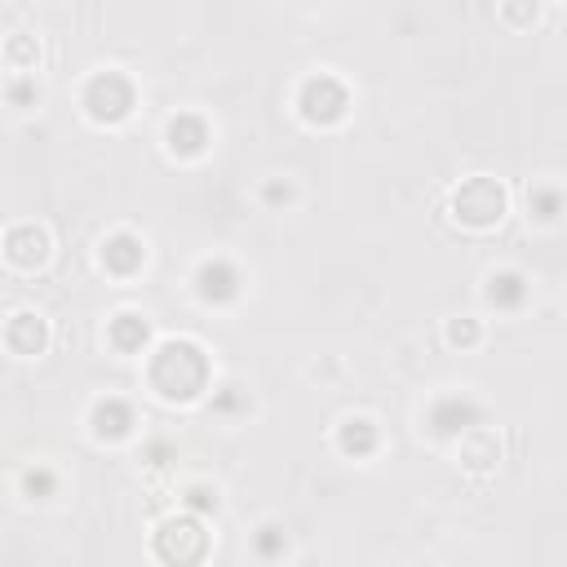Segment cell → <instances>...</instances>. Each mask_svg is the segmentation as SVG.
Segmentation results:
<instances>
[{
    "label": "cell",
    "mask_w": 567,
    "mask_h": 567,
    "mask_svg": "<svg viewBox=\"0 0 567 567\" xmlns=\"http://www.w3.org/2000/svg\"><path fill=\"white\" fill-rule=\"evenodd\" d=\"M146 385L164 399V403H199L213 385V363L204 354V346L186 341V337H168L151 350L146 359Z\"/></svg>",
    "instance_id": "6da1fadb"
},
{
    "label": "cell",
    "mask_w": 567,
    "mask_h": 567,
    "mask_svg": "<svg viewBox=\"0 0 567 567\" xmlns=\"http://www.w3.org/2000/svg\"><path fill=\"white\" fill-rule=\"evenodd\" d=\"M452 217L461 221V226H470V230H492V226H501L505 221V213H509V190L496 182V177H487V173H474V177H465L456 190H452Z\"/></svg>",
    "instance_id": "7a4b0ae2"
},
{
    "label": "cell",
    "mask_w": 567,
    "mask_h": 567,
    "mask_svg": "<svg viewBox=\"0 0 567 567\" xmlns=\"http://www.w3.org/2000/svg\"><path fill=\"white\" fill-rule=\"evenodd\" d=\"M80 106H84V115H89L93 124L115 128V124H124V120L133 115V106H137V84H133L124 71H97V75H89V84H84V93H80Z\"/></svg>",
    "instance_id": "3957f363"
},
{
    "label": "cell",
    "mask_w": 567,
    "mask_h": 567,
    "mask_svg": "<svg viewBox=\"0 0 567 567\" xmlns=\"http://www.w3.org/2000/svg\"><path fill=\"white\" fill-rule=\"evenodd\" d=\"M151 554L159 563H173V567H186V563H204L208 558V532H204V518L182 509L173 518H164L151 536Z\"/></svg>",
    "instance_id": "277c9868"
},
{
    "label": "cell",
    "mask_w": 567,
    "mask_h": 567,
    "mask_svg": "<svg viewBox=\"0 0 567 567\" xmlns=\"http://www.w3.org/2000/svg\"><path fill=\"white\" fill-rule=\"evenodd\" d=\"M350 106H354V97H350L346 80H337L332 71H319V75L301 80V89H297V115H301L310 128H332V124H341V120L350 115Z\"/></svg>",
    "instance_id": "5b68a950"
},
{
    "label": "cell",
    "mask_w": 567,
    "mask_h": 567,
    "mask_svg": "<svg viewBox=\"0 0 567 567\" xmlns=\"http://www.w3.org/2000/svg\"><path fill=\"white\" fill-rule=\"evenodd\" d=\"M0 252H4V261H9L13 270L35 275V270H44L49 257H53V235H49L44 226H35V221H18V226L4 230Z\"/></svg>",
    "instance_id": "8992f818"
},
{
    "label": "cell",
    "mask_w": 567,
    "mask_h": 567,
    "mask_svg": "<svg viewBox=\"0 0 567 567\" xmlns=\"http://www.w3.org/2000/svg\"><path fill=\"white\" fill-rule=\"evenodd\" d=\"M239 288H244V275H239L235 261H226V257H204V261L195 266V297H199L204 306H230V301L239 297Z\"/></svg>",
    "instance_id": "52a82bcc"
},
{
    "label": "cell",
    "mask_w": 567,
    "mask_h": 567,
    "mask_svg": "<svg viewBox=\"0 0 567 567\" xmlns=\"http://www.w3.org/2000/svg\"><path fill=\"white\" fill-rule=\"evenodd\" d=\"M483 421V408L470 399V394H439L434 403H430V412H425V425H430V434H439V439H461L465 430H474Z\"/></svg>",
    "instance_id": "ba28073f"
},
{
    "label": "cell",
    "mask_w": 567,
    "mask_h": 567,
    "mask_svg": "<svg viewBox=\"0 0 567 567\" xmlns=\"http://www.w3.org/2000/svg\"><path fill=\"white\" fill-rule=\"evenodd\" d=\"M137 430V408L120 394H102L93 408H89V434L97 443H124L128 434Z\"/></svg>",
    "instance_id": "9c48e42d"
},
{
    "label": "cell",
    "mask_w": 567,
    "mask_h": 567,
    "mask_svg": "<svg viewBox=\"0 0 567 567\" xmlns=\"http://www.w3.org/2000/svg\"><path fill=\"white\" fill-rule=\"evenodd\" d=\"M208 142H213V128H208V120L199 111H177V115L164 120V146H168V155L199 159L208 151Z\"/></svg>",
    "instance_id": "30bf717a"
},
{
    "label": "cell",
    "mask_w": 567,
    "mask_h": 567,
    "mask_svg": "<svg viewBox=\"0 0 567 567\" xmlns=\"http://www.w3.org/2000/svg\"><path fill=\"white\" fill-rule=\"evenodd\" d=\"M97 266H102L111 279H133V275L146 266V244H142V235H133V230H111V235L97 244Z\"/></svg>",
    "instance_id": "8fae6325"
},
{
    "label": "cell",
    "mask_w": 567,
    "mask_h": 567,
    "mask_svg": "<svg viewBox=\"0 0 567 567\" xmlns=\"http://www.w3.org/2000/svg\"><path fill=\"white\" fill-rule=\"evenodd\" d=\"M4 346L18 359H35L49 350V319L40 310H13L4 323Z\"/></svg>",
    "instance_id": "7c38bea8"
},
{
    "label": "cell",
    "mask_w": 567,
    "mask_h": 567,
    "mask_svg": "<svg viewBox=\"0 0 567 567\" xmlns=\"http://www.w3.org/2000/svg\"><path fill=\"white\" fill-rule=\"evenodd\" d=\"M381 447V430L372 416H346L337 425V452L350 456V461H368L372 452Z\"/></svg>",
    "instance_id": "4fadbf2b"
},
{
    "label": "cell",
    "mask_w": 567,
    "mask_h": 567,
    "mask_svg": "<svg viewBox=\"0 0 567 567\" xmlns=\"http://www.w3.org/2000/svg\"><path fill=\"white\" fill-rule=\"evenodd\" d=\"M527 275L523 270H492L487 275V284H483V301L492 306V310H523V301H527Z\"/></svg>",
    "instance_id": "5bb4252c"
},
{
    "label": "cell",
    "mask_w": 567,
    "mask_h": 567,
    "mask_svg": "<svg viewBox=\"0 0 567 567\" xmlns=\"http://www.w3.org/2000/svg\"><path fill=\"white\" fill-rule=\"evenodd\" d=\"M106 346L120 350V354H142L151 346V323L137 310H120L106 323Z\"/></svg>",
    "instance_id": "9a60e30c"
},
{
    "label": "cell",
    "mask_w": 567,
    "mask_h": 567,
    "mask_svg": "<svg viewBox=\"0 0 567 567\" xmlns=\"http://www.w3.org/2000/svg\"><path fill=\"white\" fill-rule=\"evenodd\" d=\"M496 461H501V439L492 430L474 425L461 434V465L470 474H487V470H496Z\"/></svg>",
    "instance_id": "2e32d148"
},
{
    "label": "cell",
    "mask_w": 567,
    "mask_h": 567,
    "mask_svg": "<svg viewBox=\"0 0 567 567\" xmlns=\"http://www.w3.org/2000/svg\"><path fill=\"white\" fill-rule=\"evenodd\" d=\"M527 213H532L540 226H554V221L563 217V190H558L554 182H536V186L527 190Z\"/></svg>",
    "instance_id": "e0dca14e"
},
{
    "label": "cell",
    "mask_w": 567,
    "mask_h": 567,
    "mask_svg": "<svg viewBox=\"0 0 567 567\" xmlns=\"http://www.w3.org/2000/svg\"><path fill=\"white\" fill-rule=\"evenodd\" d=\"M18 483H22V496H27V501H49V496H58V474H53L49 465H27Z\"/></svg>",
    "instance_id": "ac0fdd59"
},
{
    "label": "cell",
    "mask_w": 567,
    "mask_h": 567,
    "mask_svg": "<svg viewBox=\"0 0 567 567\" xmlns=\"http://www.w3.org/2000/svg\"><path fill=\"white\" fill-rule=\"evenodd\" d=\"M4 58H9L13 71H35V62H40V44H35V35H9Z\"/></svg>",
    "instance_id": "d6986e66"
},
{
    "label": "cell",
    "mask_w": 567,
    "mask_h": 567,
    "mask_svg": "<svg viewBox=\"0 0 567 567\" xmlns=\"http://www.w3.org/2000/svg\"><path fill=\"white\" fill-rule=\"evenodd\" d=\"M443 337H447L452 350H474V346L483 341V323H478V319H447Z\"/></svg>",
    "instance_id": "ffe728a7"
},
{
    "label": "cell",
    "mask_w": 567,
    "mask_h": 567,
    "mask_svg": "<svg viewBox=\"0 0 567 567\" xmlns=\"http://www.w3.org/2000/svg\"><path fill=\"white\" fill-rule=\"evenodd\" d=\"M182 509H190V514H199V518L217 514V487H208V483H190V487L182 492Z\"/></svg>",
    "instance_id": "44dd1931"
},
{
    "label": "cell",
    "mask_w": 567,
    "mask_h": 567,
    "mask_svg": "<svg viewBox=\"0 0 567 567\" xmlns=\"http://www.w3.org/2000/svg\"><path fill=\"white\" fill-rule=\"evenodd\" d=\"M4 97H9V106H22V111H27V106H35V102H40V84H35V80L22 71V75H18V80L4 89Z\"/></svg>",
    "instance_id": "7402d4cb"
},
{
    "label": "cell",
    "mask_w": 567,
    "mask_h": 567,
    "mask_svg": "<svg viewBox=\"0 0 567 567\" xmlns=\"http://www.w3.org/2000/svg\"><path fill=\"white\" fill-rule=\"evenodd\" d=\"M252 545H257L261 558H279L284 554V527L279 523H261L257 536H252Z\"/></svg>",
    "instance_id": "603a6c76"
},
{
    "label": "cell",
    "mask_w": 567,
    "mask_h": 567,
    "mask_svg": "<svg viewBox=\"0 0 567 567\" xmlns=\"http://www.w3.org/2000/svg\"><path fill=\"white\" fill-rule=\"evenodd\" d=\"M536 13H540V9H536V0H501V18H505L509 27H518V31H523V27H532V22H536Z\"/></svg>",
    "instance_id": "cb8c5ba5"
},
{
    "label": "cell",
    "mask_w": 567,
    "mask_h": 567,
    "mask_svg": "<svg viewBox=\"0 0 567 567\" xmlns=\"http://www.w3.org/2000/svg\"><path fill=\"white\" fill-rule=\"evenodd\" d=\"M297 199V190H292V182H284V177H270L266 186H261V204L266 208H284V204H292Z\"/></svg>",
    "instance_id": "d4e9b609"
},
{
    "label": "cell",
    "mask_w": 567,
    "mask_h": 567,
    "mask_svg": "<svg viewBox=\"0 0 567 567\" xmlns=\"http://www.w3.org/2000/svg\"><path fill=\"white\" fill-rule=\"evenodd\" d=\"M239 408H248V399L239 394V385H221L213 394V412H239Z\"/></svg>",
    "instance_id": "484cf974"
},
{
    "label": "cell",
    "mask_w": 567,
    "mask_h": 567,
    "mask_svg": "<svg viewBox=\"0 0 567 567\" xmlns=\"http://www.w3.org/2000/svg\"><path fill=\"white\" fill-rule=\"evenodd\" d=\"M173 456H177V452H173V443H168V439H155V443H146V452H142V461H146L151 470H164Z\"/></svg>",
    "instance_id": "4316f807"
}]
</instances>
